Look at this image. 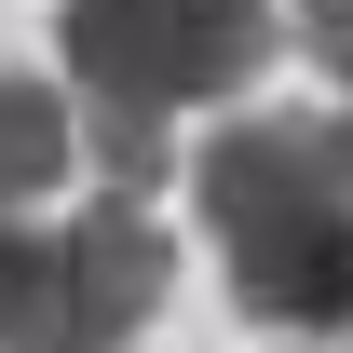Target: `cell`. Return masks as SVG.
<instances>
[{"label":"cell","mask_w":353,"mask_h":353,"mask_svg":"<svg viewBox=\"0 0 353 353\" xmlns=\"http://www.w3.org/2000/svg\"><path fill=\"white\" fill-rule=\"evenodd\" d=\"M190 218L231 272V312L272 340H353V163L340 109H245L190 163Z\"/></svg>","instance_id":"obj_1"},{"label":"cell","mask_w":353,"mask_h":353,"mask_svg":"<svg viewBox=\"0 0 353 353\" xmlns=\"http://www.w3.org/2000/svg\"><path fill=\"white\" fill-rule=\"evenodd\" d=\"M176 285V231L136 190H95L68 218H0V353H123Z\"/></svg>","instance_id":"obj_2"},{"label":"cell","mask_w":353,"mask_h":353,"mask_svg":"<svg viewBox=\"0 0 353 353\" xmlns=\"http://www.w3.org/2000/svg\"><path fill=\"white\" fill-rule=\"evenodd\" d=\"M54 41H68V95L82 109H218L272 68V54L299 41L272 0H68L54 14Z\"/></svg>","instance_id":"obj_3"},{"label":"cell","mask_w":353,"mask_h":353,"mask_svg":"<svg viewBox=\"0 0 353 353\" xmlns=\"http://www.w3.org/2000/svg\"><path fill=\"white\" fill-rule=\"evenodd\" d=\"M68 163H82V95L0 82V218H28L41 190H68Z\"/></svg>","instance_id":"obj_4"},{"label":"cell","mask_w":353,"mask_h":353,"mask_svg":"<svg viewBox=\"0 0 353 353\" xmlns=\"http://www.w3.org/2000/svg\"><path fill=\"white\" fill-rule=\"evenodd\" d=\"M82 163L109 176V190H136V204H150V190L176 176V136L150 123V109H82Z\"/></svg>","instance_id":"obj_5"},{"label":"cell","mask_w":353,"mask_h":353,"mask_svg":"<svg viewBox=\"0 0 353 353\" xmlns=\"http://www.w3.org/2000/svg\"><path fill=\"white\" fill-rule=\"evenodd\" d=\"M299 54H312V68L353 95V0H299Z\"/></svg>","instance_id":"obj_6"},{"label":"cell","mask_w":353,"mask_h":353,"mask_svg":"<svg viewBox=\"0 0 353 353\" xmlns=\"http://www.w3.org/2000/svg\"><path fill=\"white\" fill-rule=\"evenodd\" d=\"M340 163H353V95H340Z\"/></svg>","instance_id":"obj_7"}]
</instances>
